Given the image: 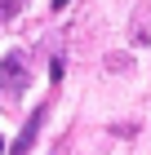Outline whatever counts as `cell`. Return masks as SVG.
Segmentation results:
<instances>
[{
    "mask_svg": "<svg viewBox=\"0 0 151 155\" xmlns=\"http://www.w3.org/2000/svg\"><path fill=\"white\" fill-rule=\"evenodd\" d=\"M45 115H49L45 107H36V111H31V120H27V124H22V133L13 137L9 155H27V151H31V142H36V133H40V124H45Z\"/></svg>",
    "mask_w": 151,
    "mask_h": 155,
    "instance_id": "cell-1",
    "label": "cell"
},
{
    "mask_svg": "<svg viewBox=\"0 0 151 155\" xmlns=\"http://www.w3.org/2000/svg\"><path fill=\"white\" fill-rule=\"evenodd\" d=\"M0 75H5V89H9V93H22L27 75H22V62H18V58H5V67H0Z\"/></svg>",
    "mask_w": 151,
    "mask_h": 155,
    "instance_id": "cell-2",
    "label": "cell"
},
{
    "mask_svg": "<svg viewBox=\"0 0 151 155\" xmlns=\"http://www.w3.org/2000/svg\"><path fill=\"white\" fill-rule=\"evenodd\" d=\"M18 9H22V0H0V18H13Z\"/></svg>",
    "mask_w": 151,
    "mask_h": 155,
    "instance_id": "cell-3",
    "label": "cell"
},
{
    "mask_svg": "<svg viewBox=\"0 0 151 155\" xmlns=\"http://www.w3.org/2000/svg\"><path fill=\"white\" fill-rule=\"evenodd\" d=\"M67 5H71V0H53V9H67Z\"/></svg>",
    "mask_w": 151,
    "mask_h": 155,
    "instance_id": "cell-4",
    "label": "cell"
},
{
    "mask_svg": "<svg viewBox=\"0 0 151 155\" xmlns=\"http://www.w3.org/2000/svg\"><path fill=\"white\" fill-rule=\"evenodd\" d=\"M0 155H9V146H5V142H0Z\"/></svg>",
    "mask_w": 151,
    "mask_h": 155,
    "instance_id": "cell-5",
    "label": "cell"
}]
</instances>
